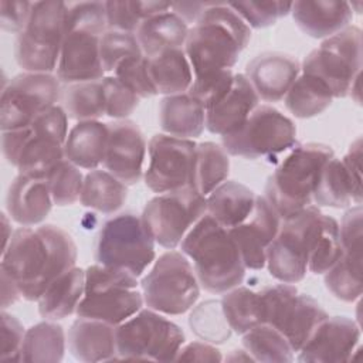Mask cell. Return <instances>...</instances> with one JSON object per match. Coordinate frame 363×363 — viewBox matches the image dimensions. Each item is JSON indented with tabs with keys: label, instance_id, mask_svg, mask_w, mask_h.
I'll list each match as a JSON object with an SVG mask.
<instances>
[{
	"label": "cell",
	"instance_id": "52",
	"mask_svg": "<svg viewBox=\"0 0 363 363\" xmlns=\"http://www.w3.org/2000/svg\"><path fill=\"white\" fill-rule=\"evenodd\" d=\"M26 330L21 322L7 313L4 309L1 311V354L0 359L6 360H17L20 362V350L23 345Z\"/></svg>",
	"mask_w": 363,
	"mask_h": 363
},
{
	"label": "cell",
	"instance_id": "57",
	"mask_svg": "<svg viewBox=\"0 0 363 363\" xmlns=\"http://www.w3.org/2000/svg\"><path fill=\"white\" fill-rule=\"evenodd\" d=\"M225 359L227 360H233V362H237V360H245V362L252 360L254 362V359L251 357V354L247 350H233L231 354L227 356Z\"/></svg>",
	"mask_w": 363,
	"mask_h": 363
},
{
	"label": "cell",
	"instance_id": "25",
	"mask_svg": "<svg viewBox=\"0 0 363 363\" xmlns=\"http://www.w3.org/2000/svg\"><path fill=\"white\" fill-rule=\"evenodd\" d=\"M52 199L45 177L18 173L9 186L6 208L13 221L23 227L41 224L52 208Z\"/></svg>",
	"mask_w": 363,
	"mask_h": 363
},
{
	"label": "cell",
	"instance_id": "16",
	"mask_svg": "<svg viewBox=\"0 0 363 363\" xmlns=\"http://www.w3.org/2000/svg\"><path fill=\"white\" fill-rule=\"evenodd\" d=\"M60 79L45 72H21L3 88L0 99L1 132L28 126L40 113L57 105Z\"/></svg>",
	"mask_w": 363,
	"mask_h": 363
},
{
	"label": "cell",
	"instance_id": "7",
	"mask_svg": "<svg viewBox=\"0 0 363 363\" xmlns=\"http://www.w3.org/2000/svg\"><path fill=\"white\" fill-rule=\"evenodd\" d=\"M68 4L57 0L34 1L30 18L17 35L14 55L26 72L55 71L67 31Z\"/></svg>",
	"mask_w": 363,
	"mask_h": 363
},
{
	"label": "cell",
	"instance_id": "51",
	"mask_svg": "<svg viewBox=\"0 0 363 363\" xmlns=\"http://www.w3.org/2000/svg\"><path fill=\"white\" fill-rule=\"evenodd\" d=\"M362 206L349 208L340 221L339 235L343 254L362 259Z\"/></svg>",
	"mask_w": 363,
	"mask_h": 363
},
{
	"label": "cell",
	"instance_id": "48",
	"mask_svg": "<svg viewBox=\"0 0 363 363\" xmlns=\"http://www.w3.org/2000/svg\"><path fill=\"white\" fill-rule=\"evenodd\" d=\"M228 6L247 23L250 28H265L274 26L281 17L291 13L289 1H238Z\"/></svg>",
	"mask_w": 363,
	"mask_h": 363
},
{
	"label": "cell",
	"instance_id": "31",
	"mask_svg": "<svg viewBox=\"0 0 363 363\" xmlns=\"http://www.w3.org/2000/svg\"><path fill=\"white\" fill-rule=\"evenodd\" d=\"M85 291V269L74 267L54 279L43 292L38 313L47 320H61L77 312Z\"/></svg>",
	"mask_w": 363,
	"mask_h": 363
},
{
	"label": "cell",
	"instance_id": "38",
	"mask_svg": "<svg viewBox=\"0 0 363 363\" xmlns=\"http://www.w3.org/2000/svg\"><path fill=\"white\" fill-rule=\"evenodd\" d=\"M230 173L228 153L214 142H201L196 147L194 189L208 196L217 186L227 180Z\"/></svg>",
	"mask_w": 363,
	"mask_h": 363
},
{
	"label": "cell",
	"instance_id": "20",
	"mask_svg": "<svg viewBox=\"0 0 363 363\" xmlns=\"http://www.w3.org/2000/svg\"><path fill=\"white\" fill-rule=\"evenodd\" d=\"M146 147L145 135L133 121L111 122L108 123V143L102 164L126 186L136 184L145 173Z\"/></svg>",
	"mask_w": 363,
	"mask_h": 363
},
{
	"label": "cell",
	"instance_id": "15",
	"mask_svg": "<svg viewBox=\"0 0 363 363\" xmlns=\"http://www.w3.org/2000/svg\"><path fill=\"white\" fill-rule=\"evenodd\" d=\"M206 213V197L196 189L186 187L155 196L146 203L140 217L156 244L174 250Z\"/></svg>",
	"mask_w": 363,
	"mask_h": 363
},
{
	"label": "cell",
	"instance_id": "17",
	"mask_svg": "<svg viewBox=\"0 0 363 363\" xmlns=\"http://www.w3.org/2000/svg\"><path fill=\"white\" fill-rule=\"evenodd\" d=\"M196 147L193 139L166 133L153 135L147 145L149 163L143 173L146 187L157 194L194 189Z\"/></svg>",
	"mask_w": 363,
	"mask_h": 363
},
{
	"label": "cell",
	"instance_id": "22",
	"mask_svg": "<svg viewBox=\"0 0 363 363\" xmlns=\"http://www.w3.org/2000/svg\"><path fill=\"white\" fill-rule=\"evenodd\" d=\"M360 340L359 325L346 316H326L298 352V362H346Z\"/></svg>",
	"mask_w": 363,
	"mask_h": 363
},
{
	"label": "cell",
	"instance_id": "29",
	"mask_svg": "<svg viewBox=\"0 0 363 363\" xmlns=\"http://www.w3.org/2000/svg\"><path fill=\"white\" fill-rule=\"evenodd\" d=\"M170 10L143 20L136 30V40L146 58H153L167 50L184 47L189 26Z\"/></svg>",
	"mask_w": 363,
	"mask_h": 363
},
{
	"label": "cell",
	"instance_id": "27",
	"mask_svg": "<svg viewBox=\"0 0 363 363\" xmlns=\"http://www.w3.org/2000/svg\"><path fill=\"white\" fill-rule=\"evenodd\" d=\"M296 26L312 38H328L346 28L353 18L347 1H295L291 9Z\"/></svg>",
	"mask_w": 363,
	"mask_h": 363
},
{
	"label": "cell",
	"instance_id": "41",
	"mask_svg": "<svg viewBox=\"0 0 363 363\" xmlns=\"http://www.w3.org/2000/svg\"><path fill=\"white\" fill-rule=\"evenodd\" d=\"M68 118L98 121L105 115V99L101 79L71 84L64 92V105Z\"/></svg>",
	"mask_w": 363,
	"mask_h": 363
},
{
	"label": "cell",
	"instance_id": "45",
	"mask_svg": "<svg viewBox=\"0 0 363 363\" xmlns=\"http://www.w3.org/2000/svg\"><path fill=\"white\" fill-rule=\"evenodd\" d=\"M45 180L55 206L64 207L79 201L84 186V174L79 167L69 160L62 159L58 164H55L45 176Z\"/></svg>",
	"mask_w": 363,
	"mask_h": 363
},
{
	"label": "cell",
	"instance_id": "46",
	"mask_svg": "<svg viewBox=\"0 0 363 363\" xmlns=\"http://www.w3.org/2000/svg\"><path fill=\"white\" fill-rule=\"evenodd\" d=\"M143 55L133 33L106 30L101 35L99 57L105 72H113L126 58Z\"/></svg>",
	"mask_w": 363,
	"mask_h": 363
},
{
	"label": "cell",
	"instance_id": "36",
	"mask_svg": "<svg viewBox=\"0 0 363 363\" xmlns=\"http://www.w3.org/2000/svg\"><path fill=\"white\" fill-rule=\"evenodd\" d=\"M67 336L55 320H44L26 330L20 362H61L65 354Z\"/></svg>",
	"mask_w": 363,
	"mask_h": 363
},
{
	"label": "cell",
	"instance_id": "35",
	"mask_svg": "<svg viewBox=\"0 0 363 363\" xmlns=\"http://www.w3.org/2000/svg\"><path fill=\"white\" fill-rule=\"evenodd\" d=\"M333 101L329 86L316 75L301 72L294 81L284 102L286 109L296 118L308 119L325 112Z\"/></svg>",
	"mask_w": 363,
	"mask_h": 363
},
{
	"label": "cell",
	"instance_id": "47",
	"mask_svg": "<svg viewBox=\"0 0 363 363\" xmlns=\"http://www.w3.org/2000/svg\"><path fill=\"white\" fill-rule=\"evenodd\" d=\"M234 79L233 69H218L193 77L187 94L199 101L204 109L216 105L231 88Z\"/></svg>",
	"mask_w": 363,
	"mask_h": 363
},
{
	"label": "cell",
	"instance_id": "30",
	"mask_svg": "<svg viewBox=\"0 0 363 363\" xmlns=\"http://www.w3.org/2000/svg\"><path fill=\"white\" fill-rule=\"evenodd\" d=\"M159 122L166 135L193 139L206 128V109L187 92L167 95L160 101Z\"/></svg>",
	"mask_w": 363,
	"mask_h": 363
},
{
	"label": "cell",
	"instance_id": "14",
	"mask_svg": "<svg viewBox=\"0 0 363 363\" xmlns=\"http://www.w3.org/2000/svg\"><path fill=\"white\" fill-rule=\"evenodd\" d=\"M295 142V123L269 105H258L238 130L223 136V147L228 155L251 160L282 153Z\"/></svg>",
	"mask_w": 363,
	"mask_h": 363
},
{
	"label": "cell",
	"instance_id": "6",
	"mask_svg": "<svg viewBox=\"0 0 363 363\" xmlns=\"http://www.w3.org/2000/svg\"><path fill=\"white\" fill-rule=\"evenodd\" d=\"M138 286V278L125 269L89 265L85 269L84 296L75 315L118 326L142 309L145 302Z\"/></svg>",
	"mask_w": 363,
	"mask_h": 363
},
{
	"label": "cell",
	"instance_id": "9",
	"mask_svg": "<svg viewBox=\"0 0 363 363\" xmlns=\"http://www.w3.org/2000/svg\"><path fill=\"white\" fill-rule=\"evenodd\" d=\"M155 244L142 217L122 213L102 224L95 242V261L139 278L156 259Z\"/></svg>",
	"mask_w": 363,
	"mask_h": 363
},
{
	"label": "cell",
	"instance_id": "54",
	"mask_svg": "<svg viewBox=\"0 0 363 363\" xmlns=\"http://www.w3.org/2000/svg\"><path fill=\"white\" fill-rule=\"evenodd\" d=\"M176 360L189 362H221V352L208 342H190L180 347Z\"/></svg>",
	"mask_w": 363,
	"mask_h": 363
},
{
	"label": "cell",
	"instance_id": "49",
	"mask_svg": "<svg viewBox=\"0 0 363 363\" xmlns=\"http://www.w3.org/2000/svg\"><path fill=\"white\" fill-rule=\"evenodd\" d=\"M113 75L140 99L157 95L149 74L147 58L145 55L123 60L113 71Z\"/></svg>",
	"mask_w": 363,
	"mask_h": 363
},
{
	"label": "cell",
	"instance_id": "33",
	"mask_svg": "<svg viewBox=\"0 0 363 363\" xmlns=\"http://www.w3.org/2000/svg\"><path fill=\"white\" fill-rule=\"evenodd\" d=\"M149 74L157 94L164 96L187 92L193 81V71L184 48L167 50L147 58Z\"/></svg>",
	"mask_w": 363,
	"mask_h": 363
},
{
	"label": "cell",
	"instance_id": "55",
	"mask_svg": "<svg viewBox=\"0 0 363 363\" xmlns=\"http://www.w3.org/2000/svg\"><path fill=\"white\" fill-rule=\"evenodd\" d=\"M208 3H177L172 4V10L182 17L187 24L189 23H196L203 11L207 9Z\"/></svg>",
	"mask_w": 363,
	"mask_h": 363
},
{
	"label": "cell",
	"instance_id": "28",
	"mask_svg": "<svg viewBox=\"0 0 363 363\" xmlns=\"http://www.w3.org/2000/svg\"><path fill=\"white\" fill-rule=\"evenodd\" d=\"M108 143V123L99 121L77 122L64 143V156L79 169L94 170L104 163Z\"/></svg>",
	"mask_w": 363,
	"mask_h": 363
},
{
	"label": "cell",
	"instance_id": "4",
	"mask_svg": "<svg viewBox=\"0 0 363 363\" xmlns=\"http://www.w3.org/2000/svg\"><path fill=\"white\" fill-rule=\"evenodd\" d=\"M68 115L60 105L40 113L28 126L1 132V152L18 173L45 177L64 156Z\"/></svg>",
	"mask_w": 363,
	"mask_h": 363
},
{
	"label": "cell",
	"instance_id": "56",
	"mask_svg": "<svg viewBox=\"0 0 363 363\" xmlns=\"http://www.w3.org/2000/svg\"><path fill=\"white\" fill-rule=\"evenodd\" d=\"M1 272V308L6 309L7 306L16 303L20 298L21 294L17 288V285L14 284V281L3 271Z\"/></svg>",
	"mask_w": 363,
	"mask_h": 363
},
{
	"label": "cell",
	"instance_id": "19",
	"mask_svg": "<svg viewBox=\"0 0 363 363\" xmlns=\"http://www.w3.org/2000/svg\"><path fill=\"white\" fill-rule=\"evenodd\" d=\"M106 30L94 26L67 27L55 77L64 84L98 81L105 77L99 57L101 35Z\"/></svg>",
	"mask_w": 363,
	"mask_h": 363
},
{
	"label": "cell",
	"instance_id": "11",
	"mask_svg": "<svg viewBox=\"0 0 363 363\" xmlns=\"http://www.w3.org/2000/svg\"><path fill=\"white\" fill-rule=\"evenodd\" d=\"M322 214L318 206L311 204L294 217L282 220L265 255L268 272L277 281L296 284L305 278Z\"/></svg>",
	"mask_w": 363,
	"mask_h": 363
},
{
	"label": "cell",
	"instance_id": "58",
	"mask_svg": "<svg viewBox=\"0 0 363 363\" xmlns=\"http://www.w3.org/2000/svg\"><path fill=\"white\" fill-rule=\"evenodd\" d=\"M3 216V227H4V242H3V250L7 247V244L10 242V238H11V235H13V230H11V227L9 225V218H7V216L6 214H1Z\"/></svg>",
	"mask_w": 363,
	"mask_h": 363
},
{
	"label": "cell",
	"instance_id": "24",
	"mask_svg": "<svg viewBox=\"0 0 363 363\" xmlns=\"http://www.w3.org/2000/svg\"><path fill=\"white\" fill-rule=\"evenodd\" d=\"M259 98L244 74H234L230 91L213 106L206 109V129L227 136L238 130L250 113L258 106Z\"/></svg>",
	"mask_w": 363,
	"mask_h": 363
},
{
	"label": "cell",
	"instance_id": "50",
	"mask_svg": "<svg viewBox=\"0 0 363 363\" xmlns=\"http://www.w3.org/2000/svg\"><path fill=\"white\" fill-rule=\"evenodd\" d=\"M105 99V115L116 121L126 119L138 108L140 98L125 86L115 75L101 79Z\"/></svg>",
	"mask_w": 363,
	"mask_h": 363
},
{
	"label": "cell",
	"instance_id": "13",
	"mask_svg": "<svg viewBox=\"0 0 363 363\" xmlns=\"http://www.w3.org/2000/svg\"><path fill=\"white\" fill-rule=\"evenodd\" d=\"M264 323L272 325L289 342L295 353L305 345L316 326L329 316L309 295L299 294L294 284H275L259 289Z\"/></svg>",
	"mask_w": 363,
	"mask_h": 363
},
{
	"label": "cell",
	"instance_id": "3",
	"mask_svg": "<svg viewBox=\"0 0 363 363\" xmlns=\"http://www.w3.org/2000/svg\"><path fill=\"white\" fill-rule=\"evenodd\" d=\"M200 286L210 294H224L245 278V265L228 228L204 214L180 242Z\"/></svg>",
	"mask_w": 363,
	"mask_h": 363
},
{
	"label": "cell",
	"instance_id": "23",
	"mask_svg": "<svg viewBox=\"0 0 363 363\" xmlns=\"http://www.w3.org/2000/svg\"><path fill=\"white\" fill-rule=\"evenodd\" d=\"M301 74L299 61L284 52H262L245 67V77L259 99L279 102Z\"/></svg>",
	"mask_w": 363,
	"mask_h": 363
},
{
	"label": "cell",
	"instance_id": "42",
	"mask_svg": "<svg viewBox=\"0 0 363 363\" xmlns=\"http://www.w3.org/2000/svg\"><path fill=\"white\" fill-rule=\"evenodd\" d=\"M328 291L343 302H354L362 295V259L347 254L342 257L323 274Z\"/></svg>",
	"mask_w": 363,
	"mask_h": 363
},
{
	"label": "cell",
	"instance_id": "34",
	"mask_svg": "<svg viewBox=\"0 0 363 363\" xmlns=\"http://www.w3.org/2000/svg\"><path fill=\"white\" fill-rule=\"evenodd\" d=\"M128 187L108 170L94 169L84 176L79 203L102 214H113L125 204Z\"/></svg>",
	"mask_w": 363,
	"mask_h": 363
},
{
	"label": "cell",
	"instance_id": "32",
	"mask_svg": "<svg viewBox=\"0 0 363 363\" xmlns=\"http://www.w3.org/2000/svg\"><path fill=\"white\" fill-rule=\"evenodd\" d=\"M255 193L242 183L225 180L206 196L207 214L225 228L242 223L255 203Z\"/></svg>",
	"mask_w": 363,
	"mask_h": 363
},
{
	"label": "cell",
	"instance_id": "44",
	"mask_svg": "<svg viewBox=\"0 0 363 363\" xmlns=\"http://www.w3.org/2000/svg\"><path fill=\"white\" fill-rule=\"evenodd\" d=\"M342 254L339 223L333 217L322 214L320 228L308 259V271L315 275L325 274Z\"/></svg>",
	"mask_w": 363,
	"mask_h": 363
},
{
	"label": "cell",
	"instance_id": "2",
	"mask_svg": "<svg viewBox=\"0 0 363 363\" xmlns=\"http://www.w3.org/2000/svg\"><path fill=\"white\" fill-rule=\"evenodd\" d=\"M250 40L251 28L228 3H208L200 18L189 28L183 47L193 77L231 69Z\"/></svg>",
	"mask_w": 363,
	"mask_h": 363
},
{
	"label": "cell",
	"instance_id": "1",
	"mask_svg": "<svg viewBox=\"0 0 363 363\" xmlns=\"http://www.w3.org/2000/svg\"><path fill=\"white\" fill-rule=\"evenodd\" d=\"M77 258V245L64 228L21 225L1 252L0 271L14 281L23 299L38 301L54 279L75 267Z\"/></svg>",
	"mask_w": 363,
	"mask_h": 363
},
{
	"label": "cell",
	"instance_id": "26",
	"mask_svg": "<svg viewBox=\"0 0 363 363\" xmlns=\"http://www.w3.org/2000/svg\"><path fill=\"white\" fill-rule=\"evenodd\" d=\"M116 326L98 319H75L68 329L67 343L71 354L81 362L116 360Z\"/></svg>",
	"mask_w": 363,
	"mask_h": 363
},
{
	"label": "cell",
	"instance_id": "43",
	"mask_svg": "<svg viewBox=\"0 0 363 363\" xmlns=\"http://www.w3.org/2000/svg\"><path fill=\"white\" fill-rule=\"evenodd\" d=\"M191 309L189 325L197 337L208 343H224L230 339L233 330L223 313L221 301L208 299Z\"/></svg>",
	"mask_w": 363,
	"mask_h": 363
},
{
	"label": "cell",
	"instance_id": "39",
	"mask_svg": "<svg viewBox=\"0 0 363 363\" xmlns=\"http://www.w3.org/2000/svg\"><path fill=\"white\" fill-rule=\"evenodd\" d=\"M242 346L254 362H292L295 352L286 337L269 323H261L242 335Z\"/></svg>",
	"mask_w": 363,
	"mask_h": 363
},
{
	"label": "cell",
	"instance_id": "12",
	"mask_svg": "<svg viewBox=\"0 0 363 363\" xmlns=\"http://www.w3.org/2000/svg\"><path fill=\"white\" fill-rule=\"evenodd\" d=\"M362 69V30L347 26L325 38L301 64V72L320 78L332 91L333 98H345Z\"/></svg>",
	"mask_w": 363,
	"mask_h": 363
},
{
	"label": "cell",
	"instance_id": "53",
	"mask_svg": "<svg viewBox=\"0 0 363 363\" xmlns=\"http://www.w3.org/2000/svg\"><path fill=\"white\" fill-rule=\"evenodd\" d=\"M33 3L31 1H16V0H1L0 1V26L4 31L16 33L17 35L26 27Z\"/></svg>",
	"mask_w": 363,
	"mask_h": 363
},
{
	"label": "cell",
	"instance_id": "5",
	"mask_svg": "<svg viewBox=\"0 0 363 363\" xmlns=\"http://www.w3.org/2000/svg\"><path fill=\"white\" fill-rule=\"evenodd\" d=\"M335 156L323 143L296 145L275 167L265 186V199L281 220L294 217L313 203L312 196L325 163Z\"/></svg>",
	"mask_w": 363,
	"mask_h": 363
},
{
	"label": "cell",
	"instance_id": "8",
	"mask_svg": "<svg viewBox=\"0 0 363 363\" xmlns=\"http://www.w3.org/2000/svg\"><path fill=\"white\" fill-rule=\"evenodd\" d=\"M143 302L163 315L177 316L190 311L200 296V282L190 259L169 250L153 261L150 271L140 281Z\"/></svg>",
	"mask_w": 363,
	"mask_h": 363
},
{
	"label": "cell",
	"instance_id": "10",
	"mask_svg": "<svg viewBox=\"0 0 363 363\" xmlns=\"http://www.w3.org/2000/svg\"><path fill=\"white\" fill-rule=\"evenodd\" d=\"M116 350L121 360H176L186 342L179 325L150 308L140 309L116 326Z\"/></svg>",
	"mask_w": 363,
	"mask_h": 363
},
{
	"label": "cell",
	"instance_id": "40",
	"mask_svg": "<svg viewBox=\"0 0 363 363\" xmlns=\"http://www.w3.org/2000/svg\"><path fill=\"white\" fill-rule=\"evenodd\" d=\"M106 30L136 33L143 20L170 10V3L163 1H104Z\"/></svg>",
	"mask_w": 363,
	"mask_h": 363
},
{
	"label": "cell",
	"instance_id": "18",
	"mask_svg": "<svg viewBox=\"0 0 363 363\" xmlns=\"http://www.w3.org/2000/svg\"><path fill=\"white\" fill-rule=\"evenodd\" d=\"M319 207L346 208L362 204V139L357 138L342 157L329 159L322 167L313 196Z\"/></svg>",
	"mask_w": 363,
	"mask_h": 363
},
{
	"label": "cell",
	"instance_id": "37",
	"mask_svg": "<svg viewBox=\"0 0 363 363\" xmlns=\"http://www.w3.org/2000/svg\"><path fill=\"white\" fill-rule=\"evenodd\" d=\"M221 308L228 326L238 335H244L257 325L264 323L259 289L255 291L238 285L224 292L221 298Z\"/></svg>",
	"mask_w": 363,
	"mask_h": 363
},
{
	"label": "cell",
	"instance_id": "21",
	"mask_svg": "<svg viewBox=\"0 0 363 363\" xmlns=\"http://www.w3.org/2000/svg\"><path fill=\"white\" fill-rule=\"evenodd\" d=\"M281 217L264 196H257L248 217L228 228L234 238L245 268L262 269L265 267L267 248L277 237Z\"/></svg>",
	"mask_w": 363,
	"mask_h": 363
}]
</instances>
